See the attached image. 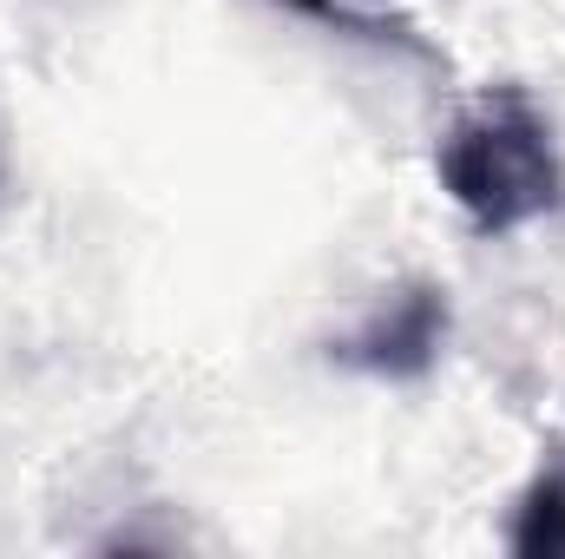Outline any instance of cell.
I'll return each mask as SVG.
<instances>
[{"mask_svg":"<svg viewBox=\"0 0 565 559\" xmlns=\"http://www.w3.org/2000/svg\"><path fill=\"white\" fill-rule=\"evenodd\" d=\"M434 178L473 238H513L565 204L553 119L526 99V86H493L473 99L434 151Z\"/></svg>","mask_w":565,"mask_h":559,"instance_id":"1","label":"cell"},{"mask_svg":"<svg viewBox=\"0 0 565 559\" xmlns=\"http://www.w3.org/2000/svg\"><path fill=\"white\" fill-rule=\"evenodd\" d=\"M447 349V289L440 283H402L355 336L335 342V362L375 382H422Z\"/></svg>","mask_w":565,"mask_h":559,"instance_id":"2","label":"cell"},{"mask_svg":"<svg viewBox=\"0 0 565 559\" xmlns=\"http://www.w3.org/2000/svg\"><path fill=\"white\" fill-rule=\"evenodd\" d=\"M513 553L526 559H565V467H546L513 520Z\"/></svg>","mask_w":565,"mask_h":559,"instance_id":"3","label":"cell"},{"mask_svg":"<svg viewBox=\"0 0 565 559\" xmlns=\"http://www.w3.org/2000/svg\"><path fill=\"white\" fill-rule=\"evenodd\" d=\"M282 7H296V13H309V20H329V27H342V33H362V40H402V46H415L408 27H382V20L355 13L349 0H282Z\"/></svg>","mask_w":565,"mask_h":559,"instance_id":"4","label":"cell"},{"mask_svg":"<svg viewBox=\"0 0 565 559\" xmlns=\"http://www.w3.org/2000/svg\"><path fill=\"white\" fill-rule=\"evenodd\" d=\"M0 184H7V158H0Z\"/></svg>","mask_w":565,"mask_h":559,"instance_id":"5","label":"cell"}]
</instances>
